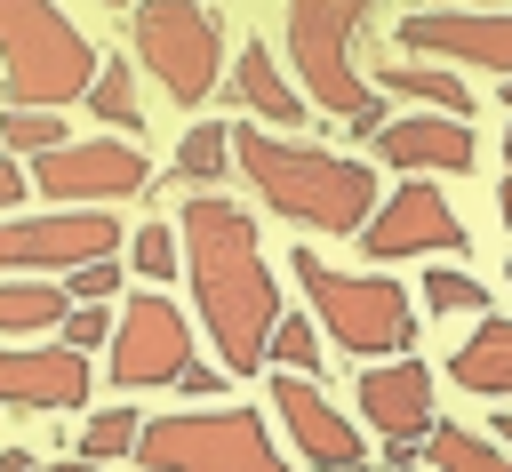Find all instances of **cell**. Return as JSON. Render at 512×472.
<instances>
[{"label":"cell","instance_id":"cell-16","mask_svg":"<svg viewBox=\"0 0 512 472\" xmlns=\"http://www.w3.org/2000/svg\"><path fill=\"white\" fill-rule=\"evenodd\" d=\"M376 152L392 168H408V176H464L480 160V144H472V128L456 112H400V120L376 128Z\"/></svg>","mask_w":512,"mask_h":472},{"label":"cell","instance_id":"cell-19","mask_svg":"<svg viewBox=\"0 0 512 472\" xmlns=\"http://www.w3.org/2000/svg\"><path fill=\"white\" fill-rule=\"evenodd\" d=\"M376 88L408 96L416 112H456V120H472V88H464L448 64H384V72H376Z\"/></svg>","mask_w":512,"mask_h":472},{"label":"cell","instance_id":"cell-33","mask_svg":"<svg viewBox=\"0 0 512 472\" xmlns=\"http://www.w3.org/2000/svg\"><path fill=\"white\" fill-rule=\"evenodd\" d=\"M0 472H32V456L24 448H0Z\"/></svg>","mask_w":512,"mask_h":472},{"label":"cell","instance_id":"cell-7","mask_svg":"<svg viewBox=\"0 0 512 472\" xmlns=\"http://www.w3.org/2000/svg\"><path fill=\"white\" fill-rule=\"evenodd\" d=\"M136 64L176 96V104H208L224 80V24L208 0H136L128 16Z\"/></svg>","mask_w":512,"mask_h":472},{"label":"cell","instance_id":"cell-14","mask_svg":"<svg viewBox=\"0 0 512 472\" xmlns=\"http://www.w3.org/2000/svg\"><path fill=\"white\" fill-rule=\"evenodd\" d=\"M88 400V360L72 344H0V408L64 416Z\"/></svg>","mask_w":512,"mask_h":472},{"label":"cell","instance_id":"cell-39","mask_svg":"<svg viewBox=\"0 0 512 472\" xmlns=\"http://www.w3.org/2000/svg\"><path fill=\"white\" fill-rule=\"evenodd\" d=\"M472 8H504V0H472Z\"/></svg>","mask_w":512,"mask_h":472},{"label":"cell","instance_id":"cell-32","mask_svg":"<svg viewBox=\"0 0 512 472\" xmlns=\"http://www.w3.org/2000/svg\"><path fill=\"white\" fill-rule=\"evenodd\" d=\"M224 384H232V376H224V368H200V360H192V368L176 376V392H192V400H216Z\"/></svg>","mask_w":512,"mask_h":472},{"label":"cell","instance_id":"cell-26","mask_svg":"<svg viewBox=\"0 0 512 472\" xmlns=\"http://www.w3.org/2000/svg\"><path fill=\"white\" fill-rule=\"evenodd\" d=\"M424 312H488V280H472L456 264H432L424 272Z\"/></svg>","mask_w":512,"mask_h":472},{"label":"cell","instance_id":"cell-17","mask_svg":"<svg viewBox=\"0 0 512 472\" xmlns=\"http://www.w3.org/2000/svg\"><path fill=\"white\" fill-rule=\"evenodd\" d=\"M232 96H240L264 128H296V120H304V88L288 80V64H280L264 40H248V48L232 56Z\"/></svg>","mask_w":512,"mask_h":472},{"label":"cell","instance_id":"cell-1","mask_svg":"<svg viewBox=\"0 0 512 472\" xmlns=\"http://www.w3.org/2000/svg\"><path fill=\"white\" fill-rule=\"evenodd\" d=\"M176 248H184L192 304H200V328H208L224 376H256L264 344H272V320H280V280L264 264L256 216L232 208L224 192H192L184 216H176Z\"/></svg>","mask_w":512,"mask_h":472},{"label":"cell","instance_id":"cell-27","mask_svg":"<svg viewBox=\"0 0 512 472\" xmlns=\"http://www.w3.org/2000/svg\"><path fill=\"white\" fill-rule=\"evenodd\" d=\"M264 360H272V368H304V376H312V368H320V328H312V320H296V312H280V320H272Z\"/></svg>","mask_w":512,"mask_h":472},{"label":"cell","instance_id":"cell-8","mask_svg":"<svg viewBox=\"0 0 512 472\" xmlns=\"http://www.w3.org/2000/svg\"><path fill=\"white\" fill-rule=\"evenodd\" d=\"M144 184H152V160L128 136H88V144L64 136L56 152L32 160V192H48L56 208H112V200H128Z\"/></svg>","mask_w":512,"mask_h":472},{"label":"cell","instance_id":"cell-5","mask_svg":"<svg viewBox=\"0 0 512 472\" xmlns=\"http://www.w3.org/2000/svg\"><path fill=\"white\" fill-rule=\"evenodd\" d=\"M96 80L88 32L56 0H0V88L8 104H72Z\"/></svg>","mask_w":512,"mask_h":472},{"label":"cell","instance_id":"cell-34","mask_svg":"<svg viewBox=\"0 0 512 472\" xmlns=\"http://www.w3.org/2000/svg\"><path fill=\"white\" fill-rule=\"evenodd\" d=\"M496 216H504V232H512V168H504V192H496Z\"/></svg>","mask_w":512,"mask_h":472},{"label":"cell","instance_id":"cell-21","mask_svg":"<svg viewBox=\"0 0 512 472\" xmlns=\"http://www.w3.org/2000/svg\"><path fill=\"white\" fill-rule=\"evenodd\" d=\"M424 440H432V448H424L432 472H512V448H504V440H480L472 424H440V416H432Z\"/></svg>","mask_w":512,"mask_h":472},{"label":"cell","instance_id":"cell-2","mask_svg":"<svg viewBox=\"0 0 512 472\" xmlns=\"http://www.w3.org/2000/svg\"><path fill=\"white\" fill-rule=\"evenodd\" d=\"M232 168L248 176V192L272 216H288L304 232H360L376 208L368 160H344V152H320V144H296L272 128H232Z\"/></svg>","mask_w":512,"mask_h":472},{"label":"cell","instance_id":"cell-6","mask_svg":"<svg viewBox=\"0 0 512 472\" xmlns=\"http://www.w3.org/2000/svg\"><path fill=\"white\" fill-rule=\"evenodd\" d=\"M136 464H144V472H288V456L272 448V432H264L256 408H176V416H144Z\"/></svg>","mask_w":512,"mask_h":472},{"label":"cell","instance_id":"cell-10","mask_svg":"<svg viewBox=\"0 0 512 472\" xmlns=\"http://www.w3.org/2000/svg\"><path fill=\"white\" fill-rule=\"evenodd\" d=\"M360 248L368 256H464V224L448 208V192H432L424 176H408L400 192H376L368 224H360Z\"/></svg>","mask_w":512,"mask_h":472},{"label":"cell","instance_id":"cell-3","mask_svg":"<svg viewBox=\"0 0 512 472\" xmlns=\"http://www.w3.org/2000/svg\"><path fill=\"white\" fill-rule=\"evenodd\" d=\"M376 0H288V64H296V88L304 104L336 112L352 136H376L384 128V104L376 88L360 80V32H368Z\"/></svg>","mask_w":512,"mask_h":472},{"label":"cell","instance_id":"cell-15","mask_svg":"<svg viewBox=\"0 0 512 472\" xmlns=\"http://www.w3.org/2000/svg\"><path fill=\"white\" fill-rule=\"evenodd\" d=\"M272 408H280L288 440L312 456V472H320V464H352V456H360V424H352V416H344V408H336L304 368H280V376H272Z\"/></svg>","mask_w":512,"mask_h":472},{"label":"cell","instance_id":"cell-4","mask_svg":"<svg viewBox=\"0 0 512 472\" xmlns=\"http://www.w3.org/2000/svg\"><path fill=\"white\" fill-rule=\"evenodd\" d=\"M296 288H304L312 320L328 328V344L352 360H392L416 344V296L392 272H344L312 248H296Z\"/></svg>","mask_w":512,"mask_h":472},{"label":"cell","instance_id":"cell-13","mask_svg":"<svg viewBox=\"0 0 512 472\" xmlns=\"http://www.w3.org/2000/svg\"><path fill=\"white\" fill-rule=\"evenodd\" d=\"M432 368L416 360V352H392V360H368L360 368V416H368V432L392 448V464H416V448L408 440H424L432 432Z\"/></svg>","mask_w":512,"mask_h":472},{"label":"cell","instance_id":"cell-41","mask_svg":"<svg viewBox=\"0 0 512 472\" xmlns=\"http://www.w3.org/2000/svg\"><path fill=\"white\" fill-rule=\"evenodd\" d=\"M392 472H416V464H392Z\"/></svg>","mask_w":512,"mask_h":472},{"label":"cell","instance_id":"cell-18","mask_svg":"<svg viewBox=\"0 0 512 472\" xmlns=\"http://www.w3.org/2000/svg\"><path fill=\"white\" fill-rule=\"evenodd\" d=\"M448 384H464L480 400H512V320L480 312V328L448 352Z\"/></svg>","mask_w":512,"mask_h":472},{"label":"cell","instance_id":"cell-25","mask_svg":"<svg viewBox=\"0 0 512 472\" xmlns=\"http://www.w3.org/2000/svg\"><path fill=\"white\" fill-rule=\"evenodd\" d=\"M136 432H144V416H136V408H104V416H88V424H80V456H88V464L136 456Z\"/></svg>","mask_w":512,"mask_h":472},{"label":"cell","instance_id":"cell-9","mask_svg":"<svg viewBox=\"0 0 512 472\" xmlns=\"http://www.w3.org/2000/svg\"><path fill=\"white\" fill-rule=\"evenodd\" d=\"M120 248L112 208H56V216H8L0 224V272H72L88 256Z\"/></svg>","mask_w":512,"mask_h":472},{"label":"cell","instance_id":"cell-11","mask_svg":"<svg viewBox=\"0 0 512 472\" xmlns=\"http://www.w3.org/2000/svg\"><path fill=\"white\" fill-rule=\"evenodd\" d=\"M184 368H192V320L168 296H136L112 320V384L152 392V384H176Z\"/></svg>","mask_w":512,"mask_h":472},{"label":"cell","instance_id":"cell-20","mask_svg":"<svg viewBox=\"0 0 512 472\" xmlns=\"http://www.w3.org/2000/svg\"><path fill=\"white\" fill-rule=\"evenodd\" d=\"M72 312V296L64 288H48V280H0V336L8 344H24V336H40V328H56Z\"/></svg>","mask_w":512,"mask_h":472},{"label":"cell","instance_id":"cell-23","mask_svg":"<svg viewBox=\"0 0 512 472\" xmlns=\"http://www.w3.org/2000/svg\"><path fill=\"white\" fill-rule=\"evenodd\" d=\"M56 144H64V112H48V104H8V112H0V152L40 160V152H56Z\"/></svg>","mask_w":512,"mask_h":472},{"label":"cell","instance_id":"cell-24","mask_svg":"<svg viewBox=\"0 0 512 472\" xmlns=\"http://www.w3.org/2000/svg\"><path fill=\"white\" fill-rule=\"evenodd\" d=\"M88 112H96L104 128H144V112H136V72H128V64H112V56H96Z\"/></svg>","mask_w":512,"mask_h":472},{"label":"cell","instance_id":"cell-12","mask_svg":"<svg viewBox=\"0 0 512 472\" xmlns=\"http://www.w3.org/2000/svg\"><path fill=\"white\" fill-rule=\"evenodd\" d=\"M408 56L432 64H488L496 80H512V8H416L392 32Z\"/></svg>","mask_w":512,"mask_h":472},{"label":"cell","instance_id":"cell-38","mask_svg":"<svg viewBox=\"0 0 512 472\" xmlns=\"http://www.w3.org/2000/svg\"><path fill=\"white\" fill-rule=\"evenodd\" d=\"M504 168H512V128H504Z\"/></svg>","mask_w":512,"mask_h":472},{"label":"cell","instance_id":"cell-22","mask_svg":"<svg viewBox=\"0 0 512 472\" xmlns=\"http://www.w3.org/2000/svg\"><path fill=\"white\" fill-rule=\"evenodd\" d=\"M232 168V128H184V144H176V184H192V192H208L216 176Z\"/></svg>","mask_w":512,"mask_h":472},{"label":"cell","instance_id":"cell-29","mask_svg":"<svg viewBox=\"0 0 512 472\" xmlns=\"http://www.w3.org/2000/svg\"><path fill=\"white\" fill-rule=\"evenodd\" d=\"M72 304H112L120 296V256H88V264H72V288H64Z\"/></svg>","mask_w":512,"mask_h":472},{"label":"cell","instance_id":"cell-37","mask_svg":"<svg viewBox=\"0 0 512 472\" xmlns=\"http://www.w3.org/2000/svg\"><path fill=\"white\" fill-rule=\"evenodd\" d=\"M320 472H368V456H352V464H320Z\"/></svg>","mask_w":512,"mask_h":472},{"label":"cell","instance_id":"cell-30","mask_svg":"<svg viewBox=\"0 0 512 472\" xmlns=\"http://www.w3.org/2000/svg\"><path fill=\"white\" fill-rule=\"evenodd\" d=\"M56 336H64L72 352H88V344H104V336H112V312H104V304H72V312L56 320Z\"/></svg>","mask_w":512,"mask_h":472},{"label":"cell","instance_id":"cell-35","mask_svg":"<svg viewBox=\"0 0 512 472\" xmlns=\"http://www.w3.org/2000/svg\"><path fill=\"white\" fill-rule=\"evenodd\" d=\"M32 472H104V464H88V456H80V464H32Z\"/></svg>","mask_w":512,"mask_h":472},{"label":"cell","instance_id":"cell-42","mask_svg":"<svg viewBox=\"0 0 512 472\" xmlns=\"http://www.w3.org/2000/svg\"><path fill=\"white\" fill-rule=\"evenodd\" d=\"M104 8H128V0H104Z\"/></svg>","mask_w":512,"mask_h":472},{"label":"cell","instance_id":"cell-28","mask_svg":"<svg viewBox=\"0 0 512 472\" xmlns=\"http://www.w3.org/2000/svg\"><path fill=\"white\" fill-rule=\"evenodd\" d=\"M128 264H136L144 280H168V272L184 264V248H176V232H168V224H136V248H128Z\"/></svg>","mask_w":512,"mask_h":472},{"label":"cell","instance_id":"cell-40","mask_svg":"<svg viewBox=\"0 0 512 472\" xmlns=\"http://www.w3.org/2000/svg\"><path fill=\"white\" fill-rule=\"evenodd\" d=\"M504 112H512V80H504Z\"/></svg>","mask_w":512,"mask_h":472},{"label":"cell","instance_id":"cell-31","mask_svg":"<svg viewBox=\"0 0 512 472\" xmlns=\"http://www.w3.org/2000/svg\"><path fill=\"white\" fill-rule=\"evenodd\" d=\"M24 200H32V168H24L16 152H0V216H16Z\"/></svg>","mask_w":512,"mask_h":472},{"label":"cell","instance_id":"cell-36","mask_svg":"<svg viewBox=\"0 0 512 472\" xmlns=\"http://www.w3.org/2000/svg\"><path fill=\"white\" fill-rule=\"evenodd\" d=\"M496 440H504V448H512V408H504V416H496Z\"/></svg>","mask_w":512,"mask_h":472}]
</instances>
